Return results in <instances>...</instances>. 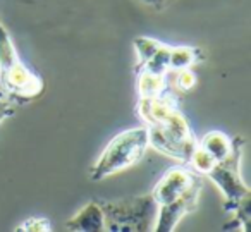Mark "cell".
<instances>
[{
	"instance_id": "1",
	"label": "cell",
	"mask_w": 251,
	"mask_h": 232,
	"mask_svg": "<svg viewBox=\"0 0 251 232\" xmlns=\"http://www.w3.org/2000/svg\"><path fill=\"white\" fill-rule=\"evenodd\" d=\"M138 115L143 121L150 145L155 150L188 163L198 139L179 108L174 91L157 98H138Z\"/></svg>"
},
{
	"instance_id": "2",
	"label": "cell",
	"mask_w": 251,
	"mask_h": 232,
	"mask_svg": "<svg viewBox=\"0 0 251 232\" xmlns=\"http://www.w3.org/2000/svg\"><path fill=\"white\" fill-rule=\"evenodd\" d=\"M243 148L244 139L241 136H236L230 153L224 160L217 162L206 174V177H210L222 191L226 198L224 210L227 213H232V218L239 222L243 231H248L251 225V189L241 177Z\"/></svg>"
},
{
	"instance_id": "3",
	"label": "cell",
	"mask_w": 251,
	"mask_h": 232,
	"mask_svg": "<svg viewBox=\"0 0 251 232\" xmlns=\"http://www.w3.org/2000/svg\"><path fill=\"white\" fill-rule=\"evenodd\" d=\"M0 86L12 103H26L38 98L45 81L21 60L9 31L0 23Z\"/></svg>"
},
{
	"instance_id": "4",
	"label": "cell",
	"mask_w": 251,
	"mask_h": 232,
	"mask_svg": "<svg viewBox=\"0 0 251 232\" xmlns=\"http://www.w3.org/2000/svg\"><path fill=\"white\" fill-rule=\"evenodd\" d=\"M98 205L103 213V231L148 232L155 229L158 205L151 193L121 200H101Z\"/></svg>"
},
{
	"instance_id": "5",
	"label": "cell",
	"mask_w": 251,
	"mask_h": 232,
	"mask_svg": "<svg viewBox=\"0 0 251 232\" xmlns=\"http://www.w3.org/2000/svg\"><path fill=\"white\" fill-rule=\"evenodd\" d=\"M148 146H150V139H148V131L145 126L119 132L108 141L103 153L91 165L90 179L103 180L134 165L138 160H141Z\"/></svg>"
},
{
	"instance_id": "6",
	"label": "cell",
	"mask_w": 251,
	"mask_h": 232,
	"mask_svg": "<svg viewBox=\"0 0 251 232\" xmlns=\"http://www.w3.org/2000/svg\"><path fill=\"white\" fill-rule=\"evenodd\" d=\"M201 177L203 176H200L195 170H191L186 163H182V165H174L162 174L158 182L155 184V187L151 189V196L157 201L158 206L167 205V203H171V201L177 200L179 196H182V194H184L196 180L201 179Z\"/></svg>"
},
{
	"instance_id": "7",
	"label": "cell",
	"mask_w": 251,
	"mask_h": 232,
	"mask_svg": "<svg viewBox=\"0 0 251 232\" xmlns=\"http://www.w3.org/2000/svg\"><path fill=\"white\" fill-rule=\"evenodd\" d=\"M201 186H203V179H198L182 196H179L177 200L158 206V215H157V222H155L153 231H157V232L174 231L176 225L181 222V218L184 217V215L196 210L200 193H201Z\"/></svg>"
},
{
	"instance_id": "8",
	"label": "cell",
	"mask_w": 251,
	"mask_h": 232,
	"mask_svg": "<svg viewBox=\"0 0 251 232\" xmlns=\"http://www.w3.org/2000/svg\"><path fill=\"white\" fill-rule=\"evenodd\" d=\"M66 229L73 232H101L103 231V213L98 200L84 205L73 218L66 222Z\"/></svg>"
},
{
	"instance_id": "9",
	"label": "cell",
	"mask_w": 251,
	"mask_h": 232,
	"mask_svg": "<svg viewBox=\"0 0 251 232\" xmlns=\"http://www.w3.org/2000/svg\"><path fill=\"white\" fill-rule=\"evenodd\" d=\"M138 98H157L174 91L171 88L169 74H155L150 71L136 69Z\"/></svg>"
},
{
	"instance_id": "10",
	"label": "cell",
	"mask_w": 251,
	"mask_h": 232,
	"mask_svg": "<svg viewBox=\"0 0 251 232\" xmlns=\"http://www.w3.org/2000/svg\"><path fill=\"white\" fill-rule=\"evenodd\" d=\"M232 145L234 138L227 136L222 131H210L198 141L200 148L205 150L215 162H220V160L226 158L230 153V150H232Z\"/></svg>"
},
{
	"instance_id": "11",
	"label": "cell",
	"mask_w": 251,
	"mask_h": 232,
	"mask_svg": "<svg viewBox=\"0 0 251 232\" xmlns=\"http://www.w3.org/2000/svg\"><path fill=\"white\" fill-rule=\"evenodd\" d=\"M205 55L195 47H171L169 55V73H176L181 69H191L196 64L203 62Z\"/></svg>"
},
{
	"instance_id": "12",
	"label": "cell",
	"mask_w": 251,
	"mask_h": 232,
	"mask_svg": "<svg viewBox=\"0 0 251 232\" xmlns=\"http://www.w3.org/2000/svg\"><path fill=\"white\" fill-rule=\"evenodd\" d=\"M169 55H171V45L160 42L157 52H155L147 62L138 64L136 69L150 71V73H155V74H171L169 73Z\"/></svg>"
},
{
	"instance_id": "13",
	"label": "cell",
	"mask_w": 251,
	"mask_h": 232,
	"mask_svg": "<svg viewBox=\"0 0 251 232\" xmlns=\"http://www.w3.org/2000/svg\"><path fill=\"white\" fill-rule=\"evenodd\" d=\"M171 74H174V83L171 84V88L174 91H179V93H189V91L195 90V86L198 84V77L193 73V67L191 69L176 71V73H171Z\"/></svg>"
},
{
	"instance_id": "14",
	"label": "cell",
	"mask_w": 251,
	"mask_h": 232,
	"mask_svg": "<svg viewBox=\"0 0 251 232\" xmlns=\"http://www.w3.org/2000/svg\"><path fill=\"white\" fill-rule=\"evenodd\" d=\"M16 231L19 232H49L52 231V224L45 217H31L25 220Z\"/></svg>"
},
{
	"instance_id": "15",
	"label": "cell",
	"mask_w": 251,
	"mask_h": 232,
	"mask_svg": "<svg viewBox=\"0 0 251 232\" xmlns=\"http://www.w3.org/2000/svg\"><path fill=\"white\" fill-rule=\"evenodd\" d=\"M14 112H16V103H12V102L5 97L4 91L0 90V122H4L7 117L14 115Z\"/></svg>"
},
{
	"instance_id": "16",
	"label": "cell",
	"mask_w": 251,
	"mask_h": 232,
	"mask_svg": "<svg viewBox=\"0 0 251 232\" xmlns=\"http://www.w3.org/2000/svg\"><path fill=\"white\" fill-rule=\"evenodd\" d=\"M141 2H145V4L150 5V7L157 9V11H162V9H164L171 0H141Z\"/></svg>"
}]
</instances>
